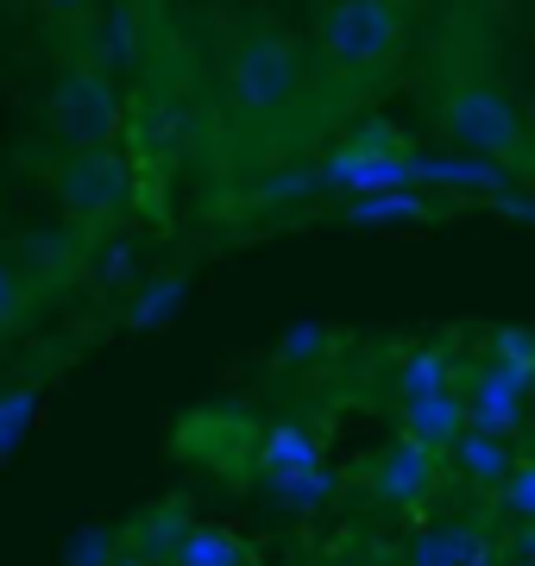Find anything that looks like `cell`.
<instances>
[{
	"instance_id": "obj_21",
	"label": "cell",
	"mask_w": 535,
	"mask_h": 566,
	"mask_svg": "<svg viewBox=\"0 0 535 566\" xmlns=\"http://www.w3.org/2000/svg\"><path fill=\"white\" fill-rule=\"evenodd\" d=\"M328 491H334V479L322 472V465H315V472H296V479H277V497H284L290 510H322Z\"/></svg>"
},
{
	"instance_id": "obj_24",
	"label": "cell",
	"mask_w": 535,
	"mask_h": 566,
	"mask_svg": "<svg viewBox=\"0 0 535 566\" xmlns=\"http://www.w3.org/2000/svg\"><path fill=\"white\" fill-rule=\"evenodd\" d=\"M70 566H114V560H107V535H102V528L76 542V554H70Z\"/></svg>"
},
{
	"instance_id": "obj_26",
	"label": "cell",
	"mask_w": 535,
	"mask_h": 566,
	"mask_svg": "<svg viewBox=\"0 0 535 566\" xmlns=\"http://www.w3.org/2000/svg\"><path fill=\"white\" fill-rule=\"evenodd\" d=\"M511 554H516L523 566H535V523H523V528L511 535Z\"/></svg>"
},
{
	"instance_id": "obj_9",
	"label": "cell",
	"mask_w": 535,
	"mask_h": 566,
	"mask_svg": "<svg viewBox=\"0 0 535 566\" xmlns=\"http://www.w3.org/2000/svg\"><path fill=\"white\" fill-rule=\"evenodd\" d=\"M416 182H434V189H460V196H504L511 177L504 164L485 158V151H434V158H416Z\"/></svg>"
},
{
	"instance_id": "obj_10",
	"label": "cell",
	"mask_w": 535,
	"mask_h": 566,
	"mask_svg": "<svg viewBox=\"0 0 535 566\" xmlns=\"http://www.w3.org/2000/svg\"><path fill=\"white\" fill-rule=\"evenodd\" d=\"M473 428V416H466V397H453V390H441V397H416V403H403V434L422 447H453L460 434Z\"/></svg>"
},
{
	"instance_id": "obj_14",
	"label": "cell",
	"mask_w": 535,
	"mask_h": 566,
	"mask_svg": "<svg viewBox=\"0 0 535 566\" xmlns=\"http://www.w3.org/2000/svg\"><path fill=\"white\" fill-rule=\"evenodd\" d=\"M315 465H322V447H315L303 428H271V434H265L271 485H277V479H296V472H315Z\"/></svg>"
},
{
	"instance_id": "obj_12",
	"label": "cell",
	"mask_w": 535,
	"mask_h": 566,
	"mask_svg": "<svg viewBox=\"0 0 535 566\" xmlns=\"http://www.w3.org/2000/svg\"><path fill=\"white\" fill-rule=\"evenodd\" d=\"M453 460H460V472L479 479V485H504V479L516 472L511 434H492V428H466V434L453 441Z\"/></svg>"
},
{
	"instance_id": "obj_13",
	"label": "cell",
	"mask_w": 535,
	"mask_h": 566,
	"mask_svg": "<svg viewBox=\"0 0 535 566\" xmlns=\"http://www.w3.org/2000/svg\"><path fill=\"white\" fill-rule=\"evenodd\" d=\"M429 214L434 208L416 189H385V196H353L347 202V221H359V227H416Z\"/></svg>"
},
{
	"instance_id": "obj_6",
	"label": "cell",
	"mask_w": 535,
	"mask_h": 566,
	"mask_svg": "<svg viewBox=\"0 0 535 566\" xmlns=\"http://www.w3.org/2000/svg\"><path fill=\"white\" fill-rule=\"evenodd\" d=\"M466 416H473V428L516 434L523 416H529V385H516L504 365H485V371H473V385H466Z\"/></svg>"
},
{
	"instance_id": "obj_4",
	"label": "cell",
	"mask_w": 535,
	"mask_h": 566,
	"mask_svg": "<svg viewBox=\"0 0 535 566\" xmlns=\"http://www.w3.org/2000/svg\"><path fill=\"white\" fill-rule=\"evenodd\" d=\"M322 182H328V189H347V196L416 189V151H359V145H340V151L322 164Z\"/></svg>"
},
{
	"instance_id": "obj_22",
	"label": "cell",
	"mask_w": 535,
	"mask_h": 566,
	"mask_svg": "<svg viewBox=\"0 0 535 566\" xmlns=\"http://www.w3.org/2000/svg\"><path fill=\"white\" fill-rule=\"evenodd\" d=\"M32 409H39V390H0V460L20 441V428L32 422Z\"/></svg>"
},
{
	"instance_id": "obj_19",
	"label": "cell",
	"mask_w": 535,
	"mask_h": 566,
	"mask_svg": "<svg viewBox=\"0 0 535 566\" xmlns=\"http://www.w3.org/2000/svg\"><path fill=\"white\" fill-rule=\"evenodd\" d=\"M497 504H504V516H516V523H535V460H516V472L497 485Z\"/></svg>"
},
{
	"instance_id": "obj_27",
	"label": "cell",
	"mask_w": 535,
	"mask_h": 566,
	"mask_svg": "<svg viewBox=\"0 0 535 566\" xmlns=\"http://www.w3.org/2000/svg\"><path fill=\"white\" fill-rule=\"evenodd\" d=\"M44 13H51V20H83L88 13V0H39Z\"/></svg>"
},
{
	"instance_id": "obj_29",
	"label": "cell",
	"mask_w": 535,
	"mask_h": 566,
	"mask_svg": "<svg viewBox=\"0 0 535 566\" xmlns=\"http://www.w3.org/2000/svg\"><path fill=\"white\" fill-rule=\"evenodd\" d=\"M114 566H151V560H145V554H120Z\"/></svg>"
},
{
	"instance_id": "obj_3",
	"label": "cell",
	"mask_w": 535,
	"mask_h": 566,
	"mask_svg": "<svg viewBox=\"0 0 535 566\" xmlns=\"http://www.w3.org/2000/svg\"><path fill=\"white\" fill-rule=\"evenodd\" d=\"M448 133L466 151H485V158H511V151H523V120H516V107L504 88H492V82H466V88H453L448 95Z\"/></svg>"
},
{
	"instance_id": "obj_18",
	"label": "cell",
	"mask_w": 535,
	"mask_h": 566,
	"mask_svg": "<svg viewBox=\"0 0 535 566\" xmlns=\"http://www.w3.org/2000/svg\"><path fill=\"white\" fill-rule=\"evenodd\" d=\"M240 560V542L227 528H189V542L177 547V566H233Z\"/></svg>"
},
{
	"instance_id": "obj_23",
	"label": "cell",
	"mask_w": 535,
	"mask_h": 566,
	"mask_svg": "<svg viewBox=\"0 0 535 566\" xmlns=\"http://www.w3.org/2000/svg\"><path fill=\"white\" fill-rule=\"evenodd\" d=\"M20 308H25V290H20V277H13V264L0 259V334L20 322Z\"/></svg>"
},
{
	"instance_id": "obj_11",
	"label": "cell",
	"mask_w": 535,
	"mask_h": 566,
	"mask_svg": "<svg viewBox=\"0 0 535 566\" xmlns=\"http://www.w3.org/2000/svg\"><path fill=\"white\" fill-rule=\"evenodd\" d=\"M492 560H497V547L479 528H429L410 547V566H492Z\"/></svg>"
},
{
	"instance_id": "obj_28",
	"label": "cell",
	"mask_w": 535,
	"mask_h": 566,
	"mask_svg": "<svg viewBox=\"0 0 535 566\" xmlns=\"http://www.w3.org/2000/svg\"><path fill=\"white\" fill-rule=\"evenodd\" d=\"M497 208H504V214H516V221H535V196H511V189H504V196H497Z\"/></svg>"
},
{
	"instance_id": "obj_25",
	"label": "cell",
	"mask_w": 535,
	"mask_h": 566,
	"mask_svg": "<svg viewBox=\"0 0 535 566\" xmlns=\"http://www.w3.org/2000/svg\"><path fill=\"white\" fill-rule=\"evenodd\" d=\"M315 346H322V327H296L284 340V359H315Z\"/></svg>"
},
{
	"instance_id": "obj_5",
	"label": "cell",
	"mask_w": 535,
	"mask_h": 566,
	"mask_svg": "<svg viewBox=\"0 0 535 566\" xmlns=\"http://www.w3.org/2000/svg\"><path fill=\"white\" fill-rule=\"evenodd\" d=\"M51 114H57V133L70 145H107V133H114V95H107V82L88 76V70H70V76L57 82Z\"/></svg>"
},
{
	"instance_id": "obj_2",
	"label": "cell",
	"mask_w": 535,
	"mask_h": 566,
	"mask_svg": "<svg viewBox=\"0 0 535 566\" xmlns=\"http://www.w3.org/2000/svg\"><path fill=\"white\" fill-rule=\"evenodd\" d=\"M397 51V13L391 0H334L322 13V57L347 76H366Z\"/></svg>"
},
{
	"instance_id": "obj_17",
	"label": "cell",
	"mask_w": 535,
	"mask_h": 566,
	"mask_svg": "<svg viewBox=\"0 0 535 566\" xmlns=\"http://www.w3.org/2000/svg\"><path fill=\"white\" fill-rule=\"evenodd\" d=\"M492 365H504L516 385H535V327H497L492 334Z\"/></svg>"
},
{
	"instance_id": "obj_8",
	"label": "cell",
	"mask_w": 535,
	"mask_h": 566,
	"mask_svg": "<svg viewBox=\"0 0 535 566\" xmlns=\"http://www.w3.org/2000/svg\"><path fill=\"white\" fill-rule=\"evenodd\" d=\"M434 491V447H422V441H403L378 460V497L391 510H416L422 497Z\"/></svg>"
},
{
	"instance_id": "obj_20",
	"label": "cell",
	"mask_w": 535,
	"mask_h": 566,
	"mask_svg": "<svg viewBox=\"0 0 535 566\" xmlns=\"http://www.w3.org/2000/svg\"><path fill=\"white\" fill-rule=\"evenodd\" d=\"M177 296H183V271H170V277H158L151 290L139 296V308H133V327H158L177 308Z\"/></svg>"
},
{
	"instance_id": "obj_7",
	"label": "cell",
	"mask_w": 535,
	"mask_h": 566,
	"mask_svg": "<svg viewBox=\"0 0 535 566\" xmlns=\"http://www.w3.org/2000/svg\"><path fill=\"white\" fill-rule=\"evenodd\" d=\"M57 196L70 208H107V202H120V164L107 158L102 145H76V151L57 164Z\"/></svg>"
},
{
	"instance_id": "obj_16",
	"label": "cell",
	"mask_w": 535,
	"mask_h": 566,
	"mask_svg": "<svg viewBox=\"0 0 535 566\" xmlns=\"http://www.w3.org/2000/svg\"><path fill=\"white\" fill-rule=\"evenodd\" d=\"M189 542V510L183 504H165V510H151L139 523V547L145 554H170L177 560V547Z\"/></svg>"
},
{
	"instance_id": "obj_1",
	"label": "cell",
	"mask_w": 535,
	"mask_h": 566,
	"mask_svg": "<svg viewBox=\"0 0 535 566\" xmlns=\"http://www.w3.org/2000/svg\"><path fill=\"white\" fill-rule=\"evenodd\" d=\"M296 88H303V57H296V44L271 39V32L246 39L240 57L227 63V102L240 114H284Z\"/></svg>"
},
{
	"instance_id": "obj_15",
	"label": "cell",
	"mask_w": 535,
	"mask_h": 566,
	"mask_svg": "<svg viewBox=\"0 0 535 566\" xmlns=\"http://www.w3.org/2000/svg\"><path fill=\"white\" fill-rule=\"evenodd\" d=\"M397 390H403V403L453 390V365H448V353H441V346H416L410 359H403V378H397Z\"/></svg>"
}]
</instances>
